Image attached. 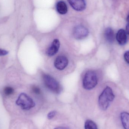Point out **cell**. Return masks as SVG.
Masks as SVG:
<instances>
[{"label":"cell","mask_w":129,"mask_h":129,"mask_svg":"<svg viewBox=\"0 0 129 129\" xmlns=\"http://www.w3.org/2000/svg\"><path fill=\"white\" fill-rule=\"evenodd\" d=\"M115 95L112 89L109 86H107L99 98V105L100 108L102 110H106L111 103L113 101Z\"/></svg>","instance_id":"1"},{"label":"cell","mask_w":129,"mask_h":129,"mask_svg":"<svg viewBox=\"0 0 129 129\" xmlns=\"http://www.w3.org/2000/svg\"><path fill=\"white\" fill-rule=\"evenodd\" d=\"M43 79L45 85L49 90L56 94H59L61 92V85L53 77L48 74H44Z\"/></svg>","instance_id":"2"},{"label":"cell","mask_w":129,"mask_h":129,"mask_svg":"<svg viewBox=\"0 0 129 129\" xmlns=\"http://www.w3.org/2000/svg\"><path fill=\"white\" fill-rule=\"evenodd\" d=\"M16 104L24 110H29L35 106L32 99L24 93L20 94L16 101Z\"/></svg>","instance_id":"3"},{"label":"cell","mask_w":129,"mask_h":129,"mask_svg":"<svg viewBox=\"0 0 129 129\" xmlns=\"http://www.w3.org/2000/svg\"><path fill=\"white\" fill-rule=\"evenodd\" d=\"M98 84V77L95 72L92 71H87L84 76L83 81V86L85 89L91 90L94 88Z\"/></svg>","instance_id":"4"},{"label":"cell","mask_w":129,"mask_h":129,"mask_svg":"<svg viewBox=\"0 0 129 129\" xmlns=\"http://www.w3.org/2000/svg\"><path fill=\"white\" fill-rule=\"evenodd\" d=\"M89 34L88 29L85 26L78 25L74 29L73 36L77 40H82L85 38Z\"/></svg>","instance_id":"5"},{"label":"cell","mask_w":129,"mask_h":129,"mask_svg":"<svg viewBox=\"0 0 129 129\" xmlns=\"http://www.w3.org/2000/svg\"><path fill=\"white\" fill-rule=\"evenodd\" d=\"M68 64V59L64 56H60L57 57L54 62L55 68L59 70H64Z\"/></svg>","instance_id":"6"},{"label":"cell","mask_w":129,"mask_h":129,"mask_svg":"<svg viewBox=\"0 0 129 129\" xmlns=\"http://www.w3.org/2000/svg\"><path fill=\"white\" fill-rule=\"evenodd\" d=\"M60 47V43L58 39H55L46 51V54L51 57L56 54Z\"/></svg>","instance_id":"7"},{"label":"cell","mask_w":129,"mask_h":129,"mask_svg":"<svg viewBox=\"0 0 129 129\" xmlns=\"http://www.w3.org/2000/svg\"><path fill=\"white\" fill-rule=\"evenodd\" d=\"M71 6L74 10L77 11H82L86 7L85 0H68Z\"/></svg>","instance_id":"8"},{"label":"cell","mask_w":129,"mask_h":129,"mask_svg":"<svg viewBox=\"0 0 129 129\" xmlns=\"http://www.w3.org/2000/svg\"><path fill=\"white\" fill-rule=\"evenodd\" d=\"M117 41L120 45H123L126 44L127 38L126 33L124 29H120L117 33Z\"/></svg>","instance_id":"9"},{"label":"cell","mask_w":129,"mask_h":129,"mask_svg":"<svg viewBox=\"0 0 129 129\" xmlns=\"http://www.w3.org/2000/svg\"><path fill=\"white\" fill-rule=\"evenodd\" d=\"M105 37L109 43L112 44L114 41V34L113 30L111 28H108L105 31Z\"/></svg>","instance_id":"10"},{"label":"cell","mask_w":129,"mask_h":129,"mask_svg":"<svg viewBox=\"0 0 129 129\" xmlns=\"http://www.w3.org/2000/svg\"><path fill=\"white\" fill-rule=\"evenodd\" d=\"M120 119L124 129H129V113L125 112L121 113Z\"/></svg>","instance_id":"11"},{"label":"cell","mask_w":129,"mask_h":129,"mask_svg":"<svg viewBox=\"0 0 129 129\" xmlns=\"http://www.w3.org/2000/svg\"><path fill=\"white\" fill-rule=\"evenodd\" d=\"M57 10L59 13L61 14H64L68 11V8L67 5L63 1L59 2H57L56 6Z\"/></svg>","instance_id":"12"},{"label":"cell","mask_w":129,"mask_h":129,"mask_svg":"<svg viewBox=\"0 0 129 129\" xmlns=\"http://www.w3.org/2000/svg\"><path fill=\"white\" fill-rule=\"evenodd\" d=\"M85 129H98L96 123L91 120H87L85 124Z\"/></svg>","instance_id":"13"},{"label":"cell","mask_w":129,"mask_h":129,"mask_svg":"<svg viewBox=\"0 0 129 129\" xmlns=\"http://www.w3.org/2000/svg\"><path fill=\"white\" fill-rule=\"evenodd\" d=\"M4 91L5 95L8 96L13 94L14 92V89L12 87L7 86L4 89Z\"/></svg>","instance_id":"14"},{"label":"cell","mask_w":129,"mask_h":129,"mask_svg":"<svg viewBox=\"0 0 129 129\" xmlns=\"http://www.w3.org/2000/svg\"><path fill=\"white\" fill-rule=\"evenodd\" d=\"M57 112L55 111H51L48 114L47 118L48 119L50 120L54 118Z\"/></svg>","instance_id":"15"},{"label":"cell","mask_w":129,"mask_h":129,"mask_svg":"<svg viewBox=\"0 0 129 129\" xmlns=\"http://www.w3.org/2000/svg\"><path fill=\"white\" fill-rule=\"evenodd\" d=\"M32 89L33 91L35 94H39L41 93V89L39 87L36 86H33Z\"/></svg>","instance_id":"16"},{"label":"cell","mask_w":129,"mask_h":129,"mask_svg":"<svg viewBox=\"0 0 129 129\" xmlns=\"http://www.w3.org/2000/svg\"><path fill=\"white\" fill-rule=\"evenodd\" d=\"M124 57L126 62L129 64V51L125 52L124 55Z\"/></svg>","instance_id":"17"},{"label":"cell","mask_w":129,"mask_h":129,"mask_svg":"<svg viewBox=\"0 0 129 129\" xmlns=\"http://www.w3.org/2000/svg\"><path fill=\"white\" fill-rule=\"evenodd\" d=\"M8 53V51L5 50L0 49V56H5Z\"/></svg>","instance_id":"18"},{"label":"cell","mask_w":129,"mask_h":129,"mask_svg":"<svg viewBox=\"0 0 129 129\" xmlns=\"http://www.w3.org/2000/svg\"><path fill=\"white\" fill-rule=\"evenodd\" d=\"M126 33L129 34V23H128V24L126 25Z\"/></svg>","instance_id":"19"},{"label":"cell","mask_w":129,"mask_h":129,"mask_svg":"<svg viewBox=\"0 0 129 129\" xmlns=\"http://www.w3.org/2000/svg\"><path fill=\"white\" fill-rule=\"evenodd\" d=\"M54 129H70L66 127H63V126H60V127H57V128H55Z\"/></svg>","instance_id":"20"},{"label":"cell","mask_w":129,"mask_h":129,"mask_svg":"<svg viewBox=\"0 0 129 129\" xmlns=\"http://www.w3.org/2000/svg\"><path fill=\"white\" fill-rule=\"evenodd\" d=\"M126 20H127V22H128V23H129V14H128V16H127V19H126Z\"/></svg>","instance_id":"21"}]
</instances>
